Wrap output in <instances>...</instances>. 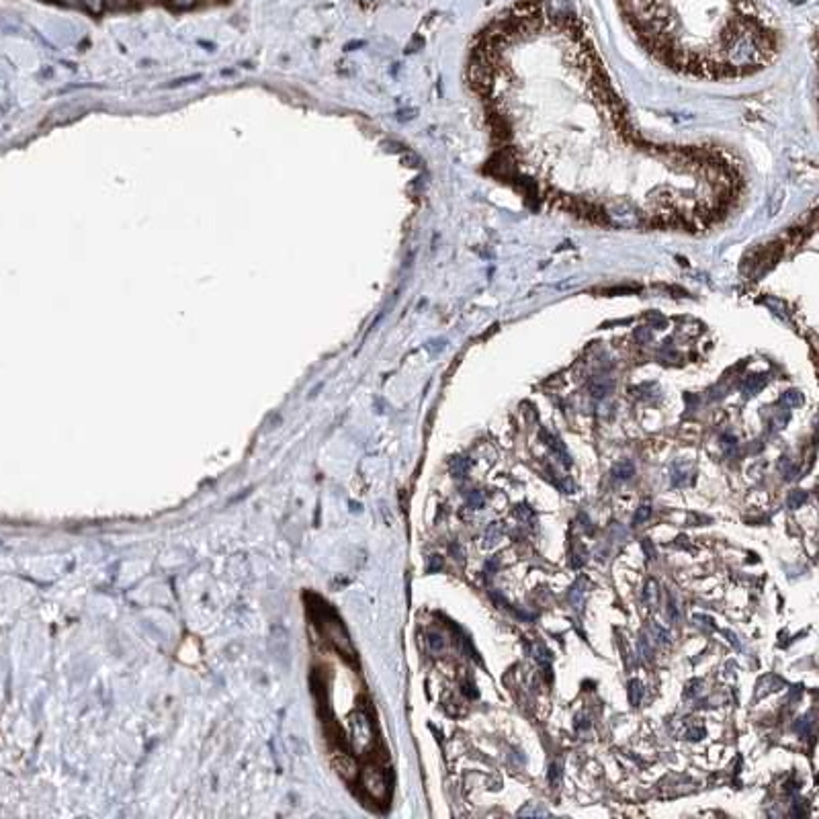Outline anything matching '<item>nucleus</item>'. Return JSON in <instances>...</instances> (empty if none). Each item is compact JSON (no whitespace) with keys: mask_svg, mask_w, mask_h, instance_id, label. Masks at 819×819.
I'll list each match as a JSON object with an SVG mask.
<instances>
[{"mask_svg":"<svg viewBox=\"0 0 819 819\" xmlns=\"http://www.w3.org/2000/svg\"><path fill=\"white\" fill-rule=\"evenodd\" d=\"M502 534H504L502 523H490V527H488L485 534H483V547H488V549L494 547L502 539Z\"/></svg>","mask_w":819,"mask_h":819,"instance_id":"1","label":"nucleus"},{"mask_svg":"<svg viewBox=\"0 0 819 819\" xmlns=\"http://www.w3.org/2000/svg\"><path fill=\"white\" fill-rule=\"evenodd\" d=\"M633 475H635V465L631 461H623V463L615 465V469H613V477L617 481H629Z\"/></svg>","mask_w":819,"mask_h":819,"instance_id":"2","label":"nucleus"},{"mask_svg":"<svg viewBox=\"0 0 819 819\" xmlns=\"http://www.w3.org/2000/svg\"><path fill=\"white\" fill-rule=\"evenodd\" d=\"M469 468H471V463H469L465 457H455V459L451 461V471H453V477H465V475H468Z\"/></svg>","mask_w":819,"mask_h":819,"instance_id":"3","label":"nucleus"},{"mask_svg":"<svg viewBox=\"0 0 819 819\" xmlns=\"http://www.w3.org/2000/svg\"><path fill=\"white\" fill-rule=\"evenodd\" d=\"M644 699V684L639 680H631L629 682V701L633 706H637Z\"/></svg>","mask_w":819,"mask_h":819,"instance_id":"4","label":"nucleus"},{"mask_svg":"<svg viewBox=\"0 0 819 819\" xmlns=\"http://www.w3.org/2000/svg\"><path fill=\"white\" fill-rule=\"evenodd\" d=\"M807 500V494L805 492H801V490H795V492H791L789 494V498H787V506L791 508V510H797L799 506H803V502Z\"/></svg>","mask_w":819,"mask_h":819,"instance_id":"5","label":"nucleus"},{"mask_svg":"<svg viewBox=\"0 0 819 819\" xmlns=\"http://www.w3.org/2000/svg\"><path fill=\"white\" fill-rule=\"evenodd\" d=\"M468 506L469 508H473V510H481V508L485 506V496H483L479 490H473V492H469Z\"/></svg>","mask_w":819,"mask_h":819,"instance_id":"6","label":"nucleus"},{"mask_svg":"<svg viewBox=\"0 0 819 819\" xmlns=\"http://www.w3.org/2000/svg\"><path fill=\"white\" fill-rule=\"evenodd\" d=\"M80 4L93 15H101L105 10V0H80Z\"/></svg>","mask_w":819,"mask_h":819,"instance_id":"7","label":"nucleus"},{"mask_svg":"<svg viewBox=\"0 0 819 819\" xmlns=\"http://www.w3.org/2000/svg\"><path fill=\"white\" fill-rule=\"evenodd\" d=\"M582 582H584V580H580L578 584L572 588V592H570V600H572L574 606H580V604L584 602L586 590H582Z\"/></svg>","mask_w":819,"mask_h":819,"instance_id":"8","label":"nucleus"},{"mask_svg":"<svg viewBox=\"0 0 819 819\" xmlns=\"http://www.w3.org/2000/svg\"><path fill=\"white\" fill-rule=\"evenodd\" d=\"M559 780H561V766H559L557 762H553V764L549 766V782H551L553 787H557Z\"/></svg>","mask_w":819,"mask_h":819,"instance_id":"9","label":"nucleus"},{"mask_svg":"<svg viewBox=\"0 0 819 819\" xmlns=\"http://www.w3.org/2000/svg\"><path fill=\"white\" fill-rule=\"evenodd\" d=\"M655 600H657V584L651 580V582L647 584V588L644 590V602L649 604V602H655Z\"/></svg>","mask_w":819,"mask_h":819,"instance_id":"10","label":"nucleus"},{"mask_svg":"<svg viewBox=\"0 0 819 819\" xmlns=\"http://www.w3.org/2000/svg\"><path fill=\"white\" fill-rule=\"evenodd\" d=\"M131 4H133L131 0H105V8H111V10H125Z\"/></svg>","mask_w":819,"mask_h":819,"instance_id":"11","label":"nucleus"},{"mask_svg":"<svg viewBox=\"0 0 819 819\" xmlns=\"http://www.w3.org/2000/svg\"><path fill=\"white\" fill-rule=\"evenodd\" d=\"M637 649H639V655H642L644 659H651V645H649V639H647L645 635H642V637H639Z\"/></svg>","mask_w":819,"mask_h":819,"instance_id":"12","label":"nucleus"},{"mask_svg":"<svg viewBox=\"0 0 819 819\" xmlns=\"http://www.w3.org/2000/svg\"><path fill=\"white\" fill-rule=\"evenodd\" d=\"M811 727H813V721H811V715L809 717H803V719H799V723L795 725V729L799 731V733H809L811 731Z\"/></svg>","mask_w":819,"mask_h":819,"instance_id":"13","label":"nucleus"},{"mask_svg":"<svg viewBox=\"0 0 819 819\" xmlns=\"http://www.w3.org/2000/svg\"><path fill=\"white\" fill-rule=\"evenodd\" d=\"M649 517H651V506H649V504H645V506H642V508L635 512L633 525H639V523H644V521H647Z\"/></svg>","mask_w":819,"mask_h":819,"instance_id":"14","label":"nucleus"},{"mask_svg":"<svg viewBox=\"0 0 819 819\" xmlns=\"http://www.w3.org/2000/svg\"><path fill=\"white\" fill-rule=\"evenodd\" d=\"M653 633H655V639H657V642H659L662 645L670 644V635H668V631H666V629H662V627H659V625H655V623H653Z\"/></svg>","mask_w":819,"mask_h":819,"instance_id":"15","label":"nucleus"},{"mask_svg":"<svg viewBox=\"0 0 819 819\" xmlns=\"http://www.w3.org/2000/svg\"><path fill=\"white\" fill-rule=\"evenodd\" d=\"M780 469H782V473H784V479H793V477H795V473H797V469L791 465V461H789L787 457L780 461Z\"/></svg>","mask_w":819,"mask_h":819,"instance_id":"16","label":"nucleus"},{"mask_svg":"<svg viewBox=\"0 0 819 819\" xmlns=\"http://www.w3.org/2000/svg\"><path fill=\"white\" fill-rule=\"evenodd\" d=\"M428 644H430V647H432L434 651H441V649L445 647V642H443V637H441L439 633H430V635H428Z\"/></svg>","mask_w":819,"mask_h":819,"instance_id":"17","label":"nucleus"},{"mask_svg":"<svg viewBox=\"0 0 819 819\" xmlns=\"http://www.w3.org/2000/svg\"><path fill=\"white\" fill-rule=\"evenodd\" d=\"M199 0H168V4H173L175 8H191L195 6Z\"/></svg>","mask_w":819,"mask_h":819,"instance_id":"18","label":"nucleus"},{"mask_svg":"<svg viewBox=\"0 0 819 819\" xmlns=\"http://www.w3.org/2000/svg\"><path fill=\"white\" fill-rule=\"evenodd\" d=\"M670 608H668V615H670V619H672V623H676L678 619H680V613H678V606H676V602L670 598V604H668Z\"/></svg>","mask_w":819,"mask_h":819,"instance_id":"19","label":"nucleus"},{"mask_svg":"<svg viewBox=\"0 0 819 819\" xmlns=\"http://www.w3.org/2000/svg\"><path fill=\"white\" fill-rule=\"evenodd\" d=\"M642 545H644L645 555H647L649 559H653V557L657 555V553H655V547L651 545V541H649V539H644V541H642Z\"/></svg>","mask_w":819,"mask_h":819,"instance_id":"20","label":"nucleus"},{"mask_svg":"<svg viewBox=\"0 0 819 819\" xmlns=\"http://www.w3.org/2000/svg\"><path fill=\"white\" fill-rule=\"evenodd\" d=\"M702 682L701 680H693L688 686H686V693H684V697H695L697 693H699V686H701Z\"/></svg>","mask_w":819,"mask_h":819,"instance_id":"21","label":"nucleus"},{"mask_svg":"<svg viewBox=\"0 0 819 819\" xmlns=\"http://www.w3.org/2000/svg\"><path fill=\"white\" fill-rule=\"evenodd\" d=\"M461 693H463V695H465L468 699H477V697H479V693H477V688H475V686H473L471 682H468V684L463 686V691H461Z\"/></svg>","mask_w":819,"mask_h":819,"instance_id":"22","label":"nucleus"},{"mask_svg":"<svg viewBox=\"0 0 819 819\" xmlns=\"http://www.w3.org/2000/svg\"><path fill=\"white\" fill-rule=\"evenodd\" d=\"M441 568H443V557H441V555H432V557H430V568H428V570H430V572H436V570H441Z\"/></svg>","mask_w":819,"mask_h":819,"instance_id":"23","label":"nucleus"},{"mask_svg":"<svg viewBox=\"0 0 819 819\" xmlns=\"http://www.w3.org/2000/svg\"><path fill=\"white\" fill-rule=\"evenodd\" d=\"M721 443H723V449H725L727 453H729V451H731V449L738 445V441H735L733 436H723V439H721Z\"/></svg>","mask_w":819,"mask_h":819,"instance_id":"24","label":"nucleus"},{"mask_svg":"<svg viewBox=\"0 0 819 819\" xmlns=\"http://www.w3.org/2000/svg\"><path fill=\"white\" fill-rule=\"evenodd\" d=\"M519 517H521L523 521H528V519H532V510L528 508L527 504H521V506H519Z\"/></svg>","mask_w":819,"mask_h":819,"instance_id":"25","label":"nucleus"},{"mask_svg":"<svg viewBox=\"0 0 819 819\" xmlns=\"http://www.w3.org/2000/svg\"><path fill=\"white\" fill-rule=\"evenodd\" d=\"M803 813H805L803 803H801V801H795V803H793V816H795V818H803Z\"/></svg>","mask_w":819,"mask_h":819,"instance_id":"26","label":"nucleus"},{"mask_svg":"<svg viewBox=\"0 0 819 819\" xmlns=\"http://www.w3.org/2000/svg\"><path fill=\"white\" fill-rule=\"evenodd\" d=\"M451 551H453V555H455V559H457V561H463V549H461V547H457V543H453V545H451Z\"/></svg>","mask_w":819,"mask_h":819,"instance_id":"27","label":"nucleus"},{"mask_svg":"<svg viewBox=\"0 0 819 819\" xmlns=\"http://www.w3.org/2000/svg\"><path fill=\"white\" fill-rule=\"evenodd\" d=\"M582 563H584V559H582L580 555H574V557H572V568H574V570H580Z\"/></svg>","mask_w":819,"mask_h":819,"instance_id":"28","label":"nucleus"},{"mask_svg":"<svg viewBox=\"0 0 819 819\" xmlns=\"http://www.w3.org/2000/svg\"><path fill=\"white\" fill-rule=\"evenodd\" d=\"M358 2H360V4H363L365 8H373V6H377V4H379L381 0H358Z\"/></svg>","mask_w":819,"mask_h":819,"instance_id":"29","label":"nucleus"},{"mask_svg":"<svg viewBox=\"0 0 819 819\" xmlns=\"http://www.w3.org/2000/svg\"><path fill=\"white\" fill-rule=\"evenodd\" d=\"M584 727H590V723L586 721L584 717H578L576 719V729H584Z\"/></svg>","mask_w":819,"mask_h":819,"instance_id":"30","label":"nucleus"},{"mask_svg":"<svg viewBox=\"0 0 819 819\" xmlns=\"http://www.w3.org/2000/svg\"><path fill=\"white\" fill-rule=\"evenodd\" d=\"M702 735H704V731H702V729H693V731L688 733V738H691V740H701Z\"/></svg>","mask_w":819,"mask_h":819,"instance_id":"31","label":"nucleus"},{"mask_svg":"<svg viewBox=\"0 0 819 819\" xmlns=\"http://www.w3.org/2000/svg\"><path fill=\"white\" fill-rule=\"evenodd\" d=\"M133 4H142V6H146V4H154L156 0H131Z\"/></svg>","mask_w":819,"mask_h":819,"instance_id":"32","label":"nucleus"}]
</instances>
